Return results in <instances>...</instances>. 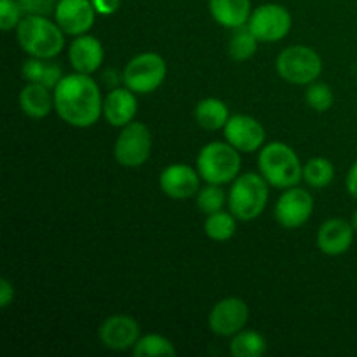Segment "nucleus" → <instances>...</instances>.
Instances as JSON below:
<instances>
[{"label": "nucleus", "instance_id": "f257e3e1", "mask_svg": "<svg viewBox=\"0 0 357 357\" xmlns=\"http://www.w3.org/2000/svg\"><path fill=\"white\" fill-rule=\"evenodd\" d=\"M54 110L63 122L86 129L96 124L103 114V98L96 80L87 73L65 75L54 87Z\"/></svg>", "mask_w": 357, "mask_h": 357}, {"label": "nucleus", "instance_id": "f03ea898", "mask_svg": "<svg viewBox=\"0 0 357 357\" xmlns=\"http://www.w3.org/2000/svg\"><path fill=\"white\" fill-rule=\"evenodd\" d=\"M65 35L47 16H23L16 28L21 49L31 58H56L65 49Z\"/></svg>", "mask_w": 357, "mask_h": 357}, {"label": "nucleus", "instance_id": "7ed1b4c3", "mask_svg": "<svg viewBox=\"0 0 357 357\" xmlns=\"http://www.w3.org/2000/svg\"><path fill=\"white\" fill-rule=\"evenodd\" d=\"M258 169L267 183L274 188L296 187L303 180V166L295 150L282 142H272L261 146Z\"/></svg>", "mask_w": 357, "mask_h": 357}, {"label": "nucleus", "instance_id": "20e7f679", "mask_svg": "<svg viewBox=\"0 0 357 357\" xmlns=\"http://www.w3.org/2000/svg\"><path fill=\"white\" fill-rule=\"evenodd\" d=\"M230 213L239 222H251L264 213L268 202V183L261 174L246 173L232 181L229 192Z\"/></svg>", "mask_w": 357, "mask_h": 357}, {"label": "nucleus", "instance_id": "39448f33", "mask_svg": "<svg viewBox=\"0 0 357 357\" xmlns=\"http://www.w3.org/2000/svg\"><path fill=\"white\" fill-rule=\"evenodd\" d=\"M195 164L206 183L225 185L239 176L241 152L229 142H211L202 146Z\"/></svg>", "mask_w": 357, "mask_h": 357}, {"label": "nucleus", "instance_id": "423d86ee", "mask_svg": "<svg viewBox=\"0 0 357 357\" xmlns=\"http://www.w3.org/2000/svg\"><path fill=\"white\" fill-rule=\"evenodd\" d=\"M279 77L295 86H309L319 79L323 72V59L307 45H291L279 52L275 59Z\"/></svg>", "mask_w": 357, "mask_h": 357}, {"label": "nucleus", "instance_id": "0eeeda50", "mask_svg": "<svg viewBox=\"0 0 357 357\" xmlns=\"http://www.w3.org/2000/svg\"><path fill=\"white\" fill-rule=\"evenodd\" d=\"M167 75V65L157 52H142L126 65L122 82L136 94H150L159 89Z\"/></svg>", "mask_w": 357, "mask_h": 357}, {"label": "nucleus", "instance_id": "6e6552de", "mask_svg": "<svg viewBox=\"0 0 357 357\" xmlns=\"http://www.w3.org/2000/svg\"><path fill=\"white\" fill-rule=\"evenodd\" d=\"M152 153V132L146 124L138 121L129 122L119 132L114 146V157L122 167H139Z\"/></svg>", "mask_w": 357, "mask_h": 357}, {"label": "nucleus", "instance_id": "1a4fd4ad", "mask_svg": "<svg viewBox=\"0 0 357 357\" xmlns=\"http://www.w3.org/2000/svg\"><path fill=\"white\" fill-rule=\"evenodd\" d=\"M291 14L279 3H264L251 13L248 28L260 42H279L291 30Z\"/></svg>", "mask_w": 357, "mask_h": 357}, {"label": "nucleus", "instance_id": "9d476101", "mask_svg": "<svg viewBox=\"0 0 357 357\" xmlns=\"http://www.w3.org/2000/svg\"><path fill=\"white\" fill-rule=\"evenodd\" d=\"M314 213V197L309 190L300 188L298 185L286 188L278 199L274 208V216L278 223L284 229H300L310 220Z\"/></svg>", "mask_w": 357, "mask_h": 357}, {"label": "nucleus", "instance_id": "9b49d317", "mask_svg": "<svg viewBox=\"0 0 357 357\" xmlns=\"http://www.w3.org/2000/svg\"><path fill=\"white\" fill-rule=\"evenodd\" d=\"M250 319V307L237 296H229L216 303L208 317L209 330L218 337H234L244 330Z\"/></svg>", "mask_w": 357, "mask_h": 357}, {"label": "nucleus", "instance_id": "f8f14e48", "mask_svg": "<svg viewBox=\"0 0 357 357\" xmlns=\"http://www.w3.org/2000/svg\"><path fill=\"white\" fill-rule=\"evenodd\" d=\"M223 135L234 149L244 153L257 152L264 146L265 138H267L264 126L255 117L244 114L230 115L229 122L223 128Z\"/></svg>", "mask_w": 357, "mask_h": 357}, {"label": "nucleus", "instance_id": "ddd939ff", "mask_svg": "<svg viewBox=\"0 0 357 357\" xmlns=\"http://www.w3.org/2000/svg\"><path fill=\"white\" fill-rule=\"evenodd\" d=\"M96 14L93 0H58L54 10L58 26L72 37L87 33L93 28Z\"/></svg>", "mask_w": 357, "mask_h": 357}, {"label": "nucleus", "instance_id": "4468645a", "mask_svg": "<svg viewBox=\"0 0 357 357\" xmlns=\"http://www.w3.org/2000/svg\"><path fill=\"white\" fill-rule=\"evenodd\" d=\"M138 321L126 314H115L107 317L98 330L101 344L110 351H128L136 345L142 337Z\"/></svg>", "mask_w": 357, "mask_h": 357}, {"label": "nucleus", "instance_id": "2eb2a0df", "mask_svg": "<svg viewBox=\"0 0 357 357\" xmlns=\"http://www.w3.org/2000/svg\"><path fill=\"white\" fill-rule=\"evenodd\" d=\"M201 180V174L194 167L187 164H171L164 167L160 173L159 185L164 195L181 201V199H190L197 195V192L201 190L199 188Z\"/></svg>", "mask_w": 357, "mask_h": 357}, {"label": "nucleus", "instance_id": "dca6fc26", "mask_svg": "<svg viewBox=\"0 0 357 357\" xmlns=\"http://www.w3.org/2000/svg\"><path fill=\"white\" fill-rule=\"evenodd\" d=\"M354 227L344 218H330L317 230V248L328 257L347 253L354 241Z\"/></svg>", "mask_w": 357, "mask_h": 357}, {"label": "nucleus", "instance_id": "f3484780", "mask_svg": "<svg viewBox=\"0 0 357 357\" xmlns=\"http://www.w3.org/2000/svg\"><path fill=\"white\" fill-rule=\"evenodd\" d=\"M68 59L73 70L79 73H91L98 72L100 66L103 65L105 49L103 44L93 35H79L72 40L68 47Z\"/></svg>", "mask_w": 357, "mask_h": 357}, {"label": "nucleus", "instance_id": "a211bd4d", "mask_svg": "<svg viewBox=\"0 0 357 357\" xmlns=\"http://www.w3.org/2000/svg\"><path fill=\"white\" fill-rule=\"evenodd\" d=\"M138 114V100L136 93L129 87H117L112 89L103 100V115L107 122L115 128H124L129 122L135 121Z\"/></svg>", "mask_w": 357, "mask_h": 357}, {"label": "nucleus", "instance_id": "6ab92c4d", "mask_svg": "<svg viewBox=\"0 0 357 357\" xmlns=\"http://www.w3.org/2000/svg\"><path fill=\"white\" fill-rule=\"evenodd\" d=\"M209 13L220 26L236 30L250 21L251 0H209Z\"/></svg>", "mask_w": 357, "mask_h": 357}, {"label": "nucleus", "instance_id": "aec40b11", "mask_svg": "<svg viewBox=\"0 0 357 357\" xmlns=\"http://www.w3.org/2000/svg\"><path fill=\"white\" fill-rule=\"evenodd\" d=\"M42 84L28 82L20 93V107L30 119H44L54 108V93Z\"/></svg>", "mask_w": 357, "mask_h": 357}, {"label": "nucleus", "instance_id": "412c9836", "mask_svg": "<svg viewBox=\"0 0 357 357\" xmlns=\"http://www.w3.org/2000/svg\"><path fill=\"white\" fill-rule=\"evenodd\" d=\"M21 75L26 82L42 84V86L49 87L54 91L58 86L59 80L63 79V70L61 66L52 63L51 59H42V58H31L26 59L21 66Z\"/></svg>", "mask_w": 357, "mask_h": 357}, {"label": "nucleus", "instance_id": "4be33fe9", "mask_svg": "<svg viewBox=\"0 0 357 357\" xmlns=\"http://www.w3.org/2000/svg\"><path fill=\"white\" fill-rule=\"evenodd\" d=\"M195 122L206 131H220L229 122V107L218 98H204L195 105Z\"/></svg>", "mask_w": 357, "mask_h": 357}, {"label": "nucleus", "instance_id": "5701e85b", "mask_svg": "<svg viewBox=\"0 0 357 357\" xmlns=\"http://www.w3.org/2000/svg\"><path fill=\"white\" fill-rule=\"evenodd\" d=\"M267 352V342L258 331L243 330L234 335L230 354L234 357H260Z\"/></svg>", "mask_w": 357, "mask_h": 357}, {"label": "nucleus", "instance_id": "b1692460", "mask_svg": "<svg viewBox=\"0 0 357 357\" xmlns=\"http://www.w3.org/2000/svg\"><path fill=\"white\" fill-rule=\"evenodd\" d=\"M335 180V166L326 157H314L303 166V181L310 188H326Z\"/></svg>", "mask_w": 357, "mask_h": 357}, {"label": "nucleus", "instance_id": "393cba45", "mask_svg": "<svg viewBox=\"0 0 357 357\" xmlns=\"http://www.w3.org/2000/svg\"><path fill=\"white\" fill-rule=\"evenodd\" d=\"M237 218L232 213L216 211L213 215H208L204 222V234L209 239L216 241V243H225V241L232 239L236 234Z\"/></svg>", "mask_w": 357, "mask_h": 357}, {"label": "nucleus", "instance_id": "a878e982", "mask_svg": "<svg viewBox=\"0 0 357 357\" xmlns=\"http://www.w3.org/2000/svg\"><path fill=\"white\" fill-rule=\"evenodd\" d=\"M258 38L255 37L253 31L248 28V24L244 26L236 28L229 40V54L234 61H248L255 56L258 49Z\"/></svg>", "mask_w": 357, "mask_h": 357}, {"label": "nucleus", "instance_id": "bb28decb", "mask_svg": "<svg viewBox=\"0 0 357 357\" xmlns=\"http://www.w3.org/2000/svg\"><path fill=\"white\" fill-rule=\"evenodd\" d=\"M132 356L135 357H155V356H164V357H173L176 356V349H174L173 342L167 340L162 335H143L139 337V340L136 342V345L132 347Z\"/></svg>", "mask_w": 357, "mask_h": 357}, {"label": "nucleus", "instance_id": "cd10ccee", "mask_svg": "<svg viewBox=\"0 0 357 357\" xmlns=\"http://www.w3.org/2000/svg\"><path fill=\"white\" fill-rule=\"evenodd\" d=\"M197 208L204 213L206 216L213 215L216 211H222L227 197L225 192L222 190V185L208 183L204 188L197 192Z\"/></svg>", "mask_w": 357, "mask_h": 357}, {"label": "nucleus", "instance_id": "c85d7f7f", "mask_svg": "<svg viewBox=\"0 0 357 357\" xmlns=\"http://www.w3.org/2000/svg\"><path fill=\"white\" fill-rule=\"evenodd\" d=\"M305 101L309 107L316 112H328L333 107V91L328 84L324 82H312L309 84L305 93Z\"/></svg>", "mask_w": 357, "mask_h": 357}, {"label": "nucleus", "instance_id": "c756f323", "mask_svg": "<svg viewBox=\"0 0 357 357\" xmlns=\"http://www.w3.org/2000/svg\"><path fill=\"white\" fill-rule=\"evenodd\" d=\"M21 20H23V10L17 0H0V28L3 31L17 28Z\"/></svg>", "mask_w": 357, "mask_h": 357}, {"label": "nucleus", "instance_id": "7c9ffc66", "mask_svg": "<svg viewBox=\"0 0 357 357\" xmlns=\"http://www.w3.org/2000/svg\"><path fill=\"white\" fill-rule=\"evenodd\" d=\"M23 16H49L54 13L58 2L56 0H17Z\"/></svg>", "mask_w": 357, "mask_h": 357}, {"label": "nucleus", "instance_id": "2f4dec72", "mask_svg": "<svg viewBox=\"0 0 357 357\" xmlns=\"http://www.w3.org/2000/svg\"><path fill=\"white\" fill-rule=\"evenodd\" d=\"M93 6L101 16H112L121 7V0H93Z\"/></svg>", "mask_w": 357, "mask_h": 357}, {"label": "nucleus", "instance_id": "473e14b6", "mask_svg": "<svg viewBox=\"0 0 357 357\" xmlns=\"http://www.w3.org/2000/svg\"><path fill=\"white\" fill-rule=\"evenodd\" d=\"M14 286L10 284V281L2 279L0 281V309H7L10 303L14 302Z\"/></svg>", "mask_w": 357, "mask_h": 357}, {"label": "nucleus", "instance_id": "72a5a7b5", "mask_svg": "<svg viewBox=\"0 0 357 357\" xmlns=\"http://www.w3.org/2000/svg\"><path fill=\"white\" fill-rule=\"evenodd\" d=\"M345 187H347L349 194L357 199V160L352 164L351 169H349L347 178H345Z\"/></svg>", "mask_w": 357, "mask_h": 357}, {"label": "nucleus", "instance_id": "f704fd0d", "mask_svg": "<svg viewBox=\"0 0 357 357\" xmlns=\"http://www.w3.org/2000/svg\"><path fill=\"white\" fill-rule=\"evenodd\" d=\"M351 223H352V227H354V230H356V234H357V209L354 211V215H352Z\"/></svg>", "mask_w": 357, "mask_h": 357}]
</instances>
